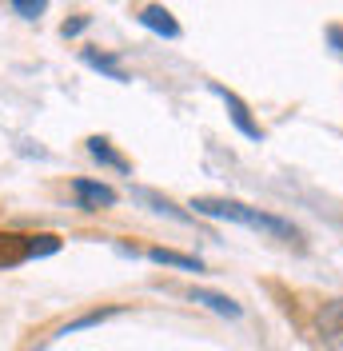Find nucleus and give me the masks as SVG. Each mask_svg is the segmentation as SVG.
I'll return each instance as SVG.
<instances>
[{"instance_id": "f257e3e1", "label": "nucleus", "mask_w": 343, "mask_h": 351, "mask_svg": "<svg viewBox=\"0 0 343 351\" xmlns=\"http://www.w3.org/2000/svg\"><path fill=\"white\" fill-rule=\"evenodd\" d=\"M196 216H212V219H228V223H244V228H256V232H268V236H279V240H300L296 223L279 216H268L259 208H248L239 199H215V196H196L192 199Z\"/></svg>"}, {"instance_id": "f03ea898", "label": "nucleus", "mask_w": 343, "mask_h": 351, "mask_svg": "<svg viewBox=\"0 0 343 351\" xmlns=\"http://www.w3.org/2000/svg\"><path fill=\"white\" fill-rule=\"evenodd\" d=\"M208 92H212V96H220V100L228 104V116H232V124H236V128L244 132V136H248V140H263V128H259L256 120H252L248 104L239 100L236 92H228V88H224V84H215V80L208 84Z\"/></svg>"}, {"instance_id": "7ed1b4c3", "label": "nucleus", "mask_w": 343, "mask_h": 351, "mask_svg": "<svg viewBox=\"0 0 343 351\" xmlns=\"http://www.w3.org/2000/svg\"><path fill=\"white\" fill-rule=\"evenodd\" d=\"M316 331H320L323 348H343V300H331V304L320 307Z\"/></svg>"}, {"instance_id": "20e7f679", "label": "nucleus", "mask_w": 343, "mask_h": 351, "mask_svg": "<svg viewBox=\"0 0 343 351\" xmlns=\"http://www.w3.org/2000/svg\"><path fill=\"white\" fill-rule=\"evenodd\" d=\"M72 192H76V199H80L84 212H100V208H112V204H116V192H112L108 184H96V180H84V176L72 180Z\"/></svg>"}, {"instance_id": "39448f33", "label": "nucleus", "mask_w": 343, "mask_h": 351, "mask_svg": "<svg viewBox=\"0 0 343 351\" xmlns=\"http://www.w3.org/2000/svg\"><path fill=\"white\" fill-rule=\"evenodd\" d=\"M140 24L148 32H156V36H164V40H176L180 36V24H176V16H172L164 4H144L140 8Z\"/></svg>"}, {"instance_id": "423d86ee", "label": "nucleus", "mask_w": 343, "mask_h": 351, "mask_svg": "<svg viewBox=\"0 0 343 351\" xmlns=\"http://www.w3.org/2000/svg\"><path fill=\"white\" fill-rule=\"evenodd\" d=\"M188 300H192V304L212 307L215 315H228V319H239V315H244V307H239L236 300H228V295H220V291H208V287H192Z\"/></svg>"}, {"instance_id": "0eeeda50", "label": "nucleus", "mask_w": 343, "mask_h": 351, "mask_svg": "<svg viewBox=\"0 0 343 351\" xmlns=\"http://www.w3.org/2000/svg\"><path fill=\"white\" fill-rule=\"evenodd\" d=\"M80 60H84L88 68H96V72H104L108 80H116V84H128V72L120 68V60H116V56L96 52V48H84V52H80Z\"/></svg>"}, {"instance_id": "6e6552de", "label": "nucleus", "mask_w": 343, "mask_h": 351, "mask_svg": "<svg viewBox=\"0 0 343 351\" xmlns=\"http://www.w3.org/2000/svg\"><path fill=\"white\" fill-rule=\"evenodd\" d=\"M132 196L140 199V204H148L152 212H160V216H172L176 223H188V219H192L188 212H184V208H176V204H172L168 196H160V192H152V188H136Z\"/></svg>"}, {"instance_id": "1a4fd4ad", "label": "nucleus", "mask_w": 343, "mask_h": 351, "mask_svg": "<svg viewBox=\"0 0 343 351\" xmlns=\"http://www.w3.org/2000/svg\"><path fill=\"white\" fill-rule=\"evenodd\" d=\"M152 263H168V267H184V271H204V263L196 256H184V252H172V247H152L148 252Z\"/></svg>"}, {"instance_id": "9d476101", "label": "nucleus", "mask_w": 343, "mask_h": 351, "mask_svg": "<svg viewBox=\"0 0 343 351\" xmlns=\"http://www.w3.org/2000/svg\"><path fill=\"white\" fill-rule=\"evenodd\" d=\"M88 156H92V160H100V164H108V168H116V172H128V160H124L120 152H112V144L100 140V136H92V140H88Z\"/></svg>"}, {"instance_id": "9b49d317", "label": "nucleus", "mask_w": 343, "mask_h": 351, "mask_svg": "<svg viewBox=\"0 0 343 351\" xmlns=\"http://www.w3.org/2000/svg\"><path fill=\"white\" fill-rule=\"evenodd\" d=\"M60 240L56 236H24V260H36V256H56Z\"/></svg>"}, {"instance_id": "f8f14e48", "label": "nucleus", "mask_w": 343, "mask_h": 351, "mask_svg": "<svg viewBox=\"0 0 343 351\" xmlns=\"http://www.w3.org/2000/svg\"><path fill=\"white\" fill-rule=\"evenodd\" d=\"M112 315H120V307H100V311H88V315H80V319L64 324V328H60V335H72V331H80V328H96V324H104V319H112Z\"/></svg>"}, {"instance_id": "ddd939ff", "label": "nucleus", "mask_w": 343, "mask_h": 351, "mask_svg": "<svg viewBox=\"0 0 343 351\" xmlns=\"http://www.w3.org/2000/svg\"><path fill=\"white\" fill-rule=\"evenodd\" d=\"M12 8H16V16H24V21H36L44 8H48V0H8Z\"/></svg>"}, {"instance_id": "4468645a", "label": "nucleus", "mask_w": 343, "mask_h": 351, "mask_svg": "<svg viewBox=\"0 0 343 351\" xmlns=\"http://www.w3.org/2000/svg\"><path fill=\"white\" fill-rule=\"evenodd\" d=\"M327 44L343 56V24H327Z\"/></svg>"}, {"instance_id": "2eb2a0df", "label": "nucleus", "mask_w": 343, "mask_h": 351, "mask_svg": "<svg viewBox=\"0 0 343 351\" xmlns=\"http://www.w3.org/2000/svg\"><path fill=\"white\" fill-rule=\"evenodd\" d=\"M84 28H88V21H84V16H80V21H68L64 28H60V32H64V36H80Z\"/></svg>"}]
</instances>
